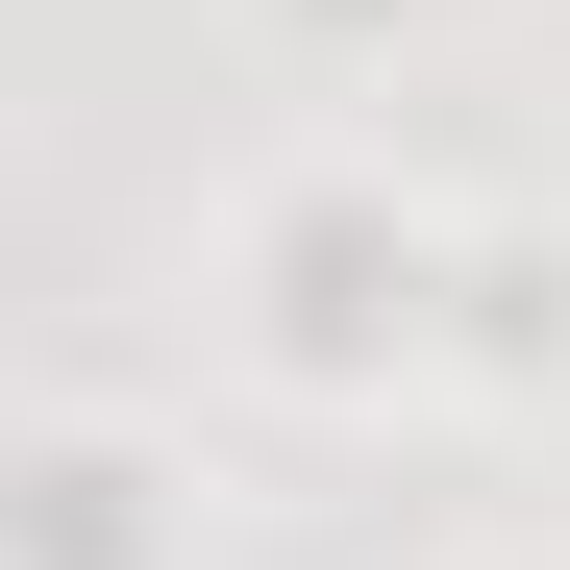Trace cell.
<instances>
[{
	"label": "cell",
	"instance_id": "obj_3",
	"mask_svg": "<svg viewBox=\"0 0 570 570\" xmlns=\"http://www.w3.org/2000/svg\"><path fill=\"white\" fill-rule=\"evenodd\" d=\"M446 372H570V248H546V224H471V298H446Z\"/></svg>",
	"mask_w": 570,
	"mask_h": 570
},
{
	"label": "cell",
	"instance_id": "obj_2",
	"mask_svg": "<svg viewBox=\"0 0 570 570\" xmlns=\"http://www.w3.org/2000/svg\"><path fill=\"white\" fill-rule=\"evenodd\" d=\"M174 521H149V446L125 422H50L26 446V570H149Z\"/></svg>",
	"mask_w": 570,
	"mask_h": 570
},
{
	"label": "cell",
	"instance_id": "obj_1",
	"mask_svg": "<svg viewBox=\"0 0 570 570\" xmlns=\"http://www.w3.org/2000/svg\"><path fill=\"white\" fill-rule=\"evenodd\" d=\"M446 298H471V248L397 224L372 174H298V199L248 224V347L298 372V397H397V372H446Z\"/></svg>",
	"mask_w": 570,
	"mask_h": 570
},
{
	"label": "cell",
	"instance_id": "obj_4",
	"mask_svg": "<svg viewBox=\"0 0 570 570\" xmlns=\"http://www.w3.org/2000/svg\"><path fill=\"white\" fill-rule=\"evenodd\" d=\"M298 26H372V0H298Z\"/></svg>",
	"mask_w": 570,
	"mask_h": 570
}]
</instances>
